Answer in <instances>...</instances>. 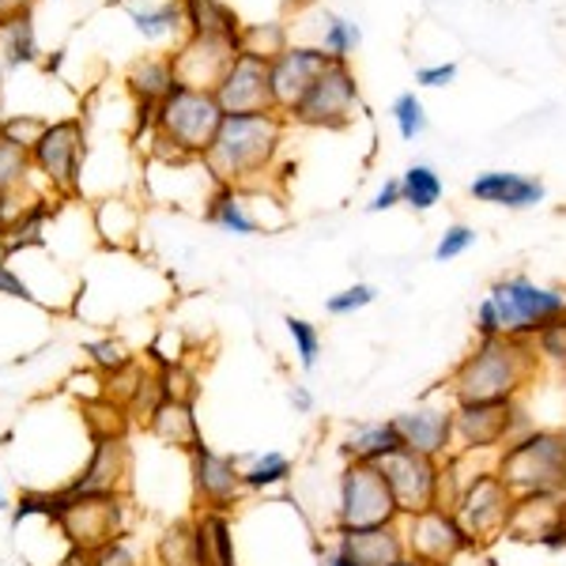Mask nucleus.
<instances>
[{
  "mask_svg": "<svg viewBox=\"0 0 566 566\" xmlns=\"http://www.w3.org/2000/svg\"><path fill=\"white\" fill-rule=\"evenodd\" d=\"M389 117H392V125H397L400 140H419V136L427 133V106L416 91H400L389 106Z\"/></svg>",
  "mask_w": 566,
  "mask_h": 566,
  "instance_id": "nucleus-36",
  "label": "nucleus"
},
{
  "mask_svg": "<svg viewBox=\"0 0 566 566\" xmlns=\"http://www.w3.org/2000/svg\"><path fill=\"white\" fill-rule=\"evenodd\" d=\"M469 197L480 205L506 208V212H528L544 205L547 189L536 175H522V170H483L469 181Z\"/></svg>",
  "mask_w": 566,
  "mask_h": 566,
  "instance_id": "nucleus-20",
  "label": "nucleus"
},
{
  "mask_svg": "<svg viewBox=\"0 0 566 566\" xmlns=\"http://www.w3.org/2000/svg\"><path fill=\"white\" fill-rule=\"evenodd\" d=\"M333 547L352 566H397L408 555L400 525L381 528H333Z\"/></svg>",
  "mask_w": 566,
  "mask_h": 566,
  "instance_id": "nucleus-21",
  "label": "nucleus"
},
{
  "mask_svg": "<svg viewBox=\"0 0 566 566\" xmlns=\"http://www.w3.org/2000/svg\"><path fill=\"white\" fill-rule=\"evenodd\" d=\"M287 400H291V408H295L298 416H310L314 412V392H310V386H291V392H287Z\"/></svg>",
  "mask_w": 566,
  "mask_h": 566,
  "instance_id": "nucleus-48",
  "label": "nucleus"
},
{
  "mask_svg": "<svg viewBox=\"0 0 566 566\" xmlns=\"http://www.w3.org/2000/svg\"><path fill=\"white\" fill-rule=\"evenodd\" d=\"M39 57V42H34V27L31 15H15L0 27V65L4 69H20L31 65Z\"/></svg>",
  "mask_w": 566,
  "mask_h": 566,
  "instance_id": "nucleus-34",
  "label": "nucleus"
},
{
  "mask_svg": "<svg viewBox=\"0 0 566 566\" xmlns=\"http://www.w3.org/2000/svg\"><path fill=\"white\" fill-rule=\"evenodd\" d=\"M129 472H133V450H129V442H125V434L91 438V453H87L84 469L65 483V491L76 499L122 495L125 483H129Z\"/></svg>",
  "mask_w": 566,
  "mask_h": 566,
  "instance_id": "nucleus-17",
  "label": "nucleus"
},
{
  "mask_svg": "<svg viewBox=\"0 0 566 566\" xmlns=\"http://www.w3.org/2000/svg\"><path fill=\"white\" fill-rule=\"evenodd\" d=\"M0 510H8V499H4V491H0Z\"/></svg>",
  "mask_w": 566,
  "mask_h": 566,
  "instance_id": "nucleus-52",
  "label": "nucleus"
},
{
  "mask_svg": "<svg viewBox=\"0 0 566 566\" xmlns=\"http://www.w3.org/2000/svg\"><path fill=\"white\" fill-rule=\"evenodd\" d=\"M53 216H57V200H50V197H34L15 208V216L0 227V250H4V261L12 258V253L45 245V223H50Z\"/></svg>",
  "mask_w": 566,
  "mask_h": 566,
  "instance_id": "nucleus-27",
  "label": "nucleus"
},
{
  "mask_svg": "<svg viewBox=\"0 0 566 566\" xmlns=\"http://www.w3.org/2000/svg\"><path fill=\"white\" fill-rule=\"evenodd\" d=\"M291 476H295V461H291L287 453H280V450L253 453V458H245V464H242V480H245V491H250V495L276 491Z\"/></svg>",
  "mask_w": 566,
  "mask_h": 566,
  "instance_id": "nucleus-32",
  "label": "nucleus"
},
{
  "mask_svg": "<svg viewBox=\"0 0 566 566\" xmlns=\"http://www.w3.org/2000/svg\"><path fill=\"white\" fill-rule=\"evenodd\" d=\"M223 117L227 114L212 91L189 87L178 80V87L163 98L159 114H155V155L159 159H205Z\"/></svg>",
  "mask_w": 566,
  "mask_h": 566,
  "instance_id": "nucleus-4",
  "label": "nucleus"
},
{
  "mask_svg": "<svg viewBox=\"0 0 566 566\" xmlns=\"http://www.w3.org/2000/svg\"><path fill=\"white\" fill-rule=\"evenodd\" d=\"M72 555H76L80 566H144L140 552H136V544L129 536H117V541L103 544L98 552H87V555L72 552Z\"/></svg>",
  "mask_w": 566,
  "mask_h": 566,
  "instance_id": "nucleus-40",
  "label": "nucleus"
},
{
  "mask_svg": "<svg viewBox=\"0 0 566 566\" xmlns=\"http://www.w3.org/2000/svg\"><path fill=\"white\" fill-rule=\"evenodd\" d=\"M84 122L80 117H57V122H45L39 140L31 144V167L39 170L53 193L72 197L80 193V178H84Z\"/></svg>",
  "mask_w": 566,
  "mask_h": 566,
  "instance_id": "nucleus-10",
  "label": "nucleus"
},
{
  "mask_svg": "<svg viewBox=\"0 0 566 566\" xmlns=\"http://www.w3.org/2000/svg\"><path fill=\"white\" fill-rule=\"evenodd\" d=\"M34 0H0V27L8 20H15V15H31Z\"/></svg>",
  "mask_w": 566,
  "mask_h": 566,
  "instance_id": "nucleus-49",
  "label": "nucleus"
},
{
  "mask_svg": "<svg viewBox=\"0 0 566 566\" xmlns=\"http://www.w3.org/2000/svg\"><path fill=\"white\" fill-rule=\"evenodd\" d=\"M533 419L522 400H499V405H458V453H499L517 434L533 431Z\"/></svg>",
  "mask_w": 566,
  "mask_h": 566,
  "instance_id": "nucleus-13",
  "label": "nucleus"
},
{
  "mask_svg": "<svg viewBox=\"0 0 566 566\" xmlns=\"http://www.w3.org/2000/svg\"><path fill=\"white\" fill-rule=\"evenodd\" d=\"M287 42H291L287 23H269V27L245 23V31H242V50H253V53H261V57H276Z\"/></svg>",
  "mask_w": 566,
  "mask_h": 566,
  "instance_id": "nucleus-41",
  "label": "nucleus"
},
{
  "mask_svg": "<svg viewBox=\"0 0 566 566\" xmlns=\"http://www.w3.org/2000/svg\"><path fill=\"white\" fill-rule=\"evenodd\" d=\"M559 386H563V397H566V367L559 370Z\"/></svg>",
  "mask_w": 566,
  "mask_h": 566,
  "instance_id": "nucleus-51",
  "label": "nucleus"
},
{
  "mask_svg": "<svg viewBox=\"0 0 566 566\" xmlns=\"http://www.w3.org/2000/svg\"><path fill=\"white\" fill-rule=\"evenodd\" d=\"M129 91L136 103H151L159 106L170 91L178 87V72H175V57L170 53H155V57H140L136 65L129 69Z\"/></svg>",
  "mask_w": 566,
  "mask_h": 566,
  "instance_id": "nucleus-30",
  "label": "nucleus"
},
{
  "mask_svg": "<svg viewBox=\"0 0 566 566\" xmlns=\"http://www.w3.org/2000/svg\"><path fill=\"white\" fill-rule=\"evenodd\" d=\"M514 502L517 495L499 480L495 469H480L461 480V491H458V499H453V514L461 517V525L469 528V536L483 552V547H491L499 536H506Z\"/></svg>",
  "mask_w": 566,
  "mask_h": 566,
  "instance_id": "nucleus-9",
  "label": "nucleus"
},
{
  "mask_svg": "<svg viewBox=\"0 0 566 566\" xmlns=\"http://www.w3.org/2000/svg\"><path fill=\"white\" fill-rule=\"evenodd\" d=\"M310 12H314V31L303 34V45H317L322 53H328L333 61H348L355 57V50H359L363 42V31L359 23L348 20V15L333 12V8H325L322 0H310Z\"/></svg>",
  "mask_w": 566,
  "mask_h": 566,
  "instance_id": "nucleus-25",
  "label": "nucleus"
},
{
  "mask_svg": "<svg viewBox=\"0 0 566 566\" xmlns=\"http://www.w3.org/2000/svg\"><path fill=\"white\" fill-rule=\"evenodd\" d=\"M374 303H378V287L367 283V280H359V283H352V287L328 295L325 298V314L328 317H352V314H359V310H367Z\"/></svg>",
  "mask_w": 566,
  "mask_h": 566,
  "instance_id": "nucleus-39",
  "label": "nucleus"
},
{
  "mask_svg": "<svg viewBox=\"0 0 566 566\" xmlns=\"http://www.w3.org/2000/svg\"><path fill=\"white\" fill-rule=\"evenodd\" d=\"M189 458V483H193L197 510H216V514H231L239 502L250 495L242 480V461L231 453H219L208 442H197Z\"/></svg>",
  "mask_w": 566,
  "mask_h": 566,
  "instance_id": "nucleus-14",
  "label": "nucleus"
},
{
  "mask_svg": "<svg viewBox=\"0 0 566 566\" xmlns=\"http://www.w3.org/2000/svg\"><path fill=\"white\" fill-rule=\"evenodd\" d=\"M476 245V227L469 223H450L434 242V261H458Z\"/></svg>",
  "mask_w": 566,
  "mask_h": 566,
  "instance_id": "nucleus-42",
  "label": "nucleus"
},
{
  "mask_svg": "<svg viewBox=\"0 0 566 566\" xmlns=\"http://www.w3.org/2000/svg\"><path fill=\"white\" fill-rule=\"evenodd\" d=\"M287 117L276 109H261V114H227L219 125L212 148L200 163L208 170V181H223V186L258 189L264 175L276 170V159L287 140Z\"/></svg>",
  "mask_w": 566,
  "mask_h": 566,
  "instance_id": "nucleus-2",
  "label": "nucleus"
},
{
  "mask_svg": "<svg viewBox=\"0 0 566 566\" xmlns=\"http://www.w3.org/2000/svg\"><path fill=\"white\" fill-rule=\"evenodd\" d=\"M144 427H148V434L155 442H163L167 450H178V453H189L197 442H205L197 412H193V400H175V397L159 400L148 412V419H144Z\"/></svg>",
  "mask_w": 566,
  "mask_h": 566,
  "instance_id": "nucleus-23",
  "label": "nucleus"
},
{
  "mask_svg": "<svg viewBox=\"0 0 566 566\" xmlns=\"http://www.w3.org/2000/svg\"><path fill=\"white\" fill-rule=\"evenodd\" d=\"M397 499L378 464H344L336 480V506H333V528H381L400 525Z\"/></svg>",
  "mask_w": 566,
  "mask_h": 566,
  "instance_id": "nucleus-7",
  "label": "nucleus"
},
{
  "mask_svg": "<svg viewBox=\"0 0 566 566\" xmlns=\"http://www.w3.org/2000/svg\"><path fill=\"white\" fill-rule=\"evenodd\" d=\"M212 95L223 106V114H261V109H272L269 57H261L253 50H239V57L231 61L223 80L212 87Z\"/></svg>",
  "mask_w": 566,
  "mask_h": 566,
  "instance_id": "nucleus-18",
  "label": "nucleus"
},
{
  "mask_svg": "<svg viewBox=\"0 0 566 566\" xmlns=\"http://www.w3.org/2000/svg\"><path fill=\"white\" fill-rule=\"evenodd\" d=\"M144 42H181L186 39V8L181 0H122Z\"/></svg>",
  "mask_w": 566,
  "mask_h": 566,
  "instance_id": "nucleus-26",
  "label": "nucleus"
},
{
  "mask_svg": "<svg viewBox=\"0 0 566 566\" xmlns=\"http://www.w3.org/2000/svg\"><path fill=\"white\" fill-rule=\"evenodd\" d=\"M392 423H397L405 450L434 461H450L458 453V405L450 397L423 400V405L408 408V412H397Z\"/></svg>",
  "mask_w": 566,
  "mask_h": 566,
  "instance_id": "nucleus-15",
  "label": "nucleus"
},
{
  "mask_svg": "<svg viewBox=\"0 0 566 566\" xmlns=\"http://www.w3.org/2000/svg\"><path fill=\"white\" fill-rule=\"evenodd\" d=\"M363 95H359V76L348 61H333L322 76L310 84V91L291 106L287 122L303 125V129H325V133H340L359 117Z\"/></svg>",
  "mask_w": 566,
  "mask_h": 566,
  "instance_id": "nucleus-8",
  "label": "nucleus"
},
{
  "mask_svg": "<svg viewBox=\"0 0 566 566\" xmlns=\"http://www.w3.org/2000/svg\"><path fill=\"white\" fill-rule=\"evenodd\" d=\"M283 325H287V336H291V344H295L298 367L306 374L317 370V359H322V328L314 322H306V317H295V314L283 317Z\"/></svg>",
  "mask_w": 566,
  "mask_h": 566,
  "instance_id": "nucleus-38",
  "label": "nucleus"
},
{
  "mask_svg": "<svg viewBox=\"0 0 566 566\" xmlns=\"http://www.w3.org/2000/svg\"><path fill=\"white\" fill-rule=\"evenodd\" d=\"M205 219L212 227L227 234H239V239H250L264 227V219H258L250 212V189L239 186H223V181H208V193H205Z\"/></svg>",
  "mask_w": 566,
  "mask_h": 566,
  "instance_id": "nucleus-22",
  "label": "nucleus"
},
{
  "mask_svg": "<svg viewBox=\"0 0 566 566\" xmlns=\"http://www.w3.org/2000/svg\"><path fill=\"white\" fill-rule=\"evenodd\" d=\"M566 317V287H552L525 272L502 276L488 287L476 306V340H536L547 325Z\"/></svg>",
  "mask_w": 566,
  "mask_h": 566,
  "instance_id": "nucleus-3",
  "label": "nucleus"
},
{
  "mask_svg": "<svg viewBox=\"0 0 566 566\" xmlns=\"http://www.w3.org/2000/svg\"><path fill=\"white\" fill-rule=\"evenodd\" d=\"M0 295H4V298H23V303H42V298L31 291V283H27L8 261H0Z\"/></svg>",
  "mask_w": 566,
  "mask_h": 566,
  "instance_id": "nucleus-46",
  "label": "nucleus"
},
{
  "mask_svg": "<svg viewBox=\"0 0 566 566\" xmlns=\"http://www.w3.org/2000/svg\"><path fill=\"white\" fill-rule=\"evenodd\" d=\"M31 170H34L31 167V148H23V144L0 136V193L23 200V189H27Z\"/></svg>",
  "mask_w": 566,
  "mask_h": 566,
  "instance_id": "nucleus-35",
  "label": "nucleus"
},
{
  "mask_svg": "<svg viewBox=\"0 0 566 566\" xmlns=\"http://www.w3.org/2000/svg\"><path fill=\"white\" fill-rule=\"evenodd\" d=\"M541 378V355L533 340H476L453 363L442 389L453 405H499V400H522L528 386Z\"/></svg>",
  "mask_w": 566,
  "mask_h": 566,
  "instance_id": "nucleus-1",
  "label": "nucleus"
},
{
  "mask_svg": "<svg viewBox=\"0 0 566 566\" xmlns=\"http://www.w3.org/2000/svg\"><path fill=\"white\" fill-rule=\"evenodd\" d=\"M405 205V193H400V178H386L378 189H374V197L367 200V212L370 216H381V212H392V208Z\"/></svg>",
  "mask_w": 566,
  "mask_h": 566,
  "instance_id": "nucleus-47",
  "label": "nucleus"
},
{
  "mask_svg": "<svg viewBox=\"0 0 566 566\" xmlns=\"http://www.w3.org/2000/svg\"><path fill=\"white\" fill-rule=\"evenodd\" d=\"M155 566H197L193 517H178L155 536Z\"/></svg>",
  "mask_w": 566,
  "mask_h": 566,
  "instance_id": "nucleus-33",
  "label": "nucleus"
},
{
  "mask_svg": "<svg viewBox=\"0 0 566 566\" xmlns=\"http://www.w3.org/2000/svg\"><path fill=\"white\" fill-rule=\"evenodd\" d=\"M193 533H197V566H242L239 563V547H234L231 514L197 510V514H193Z\"/></svg>",
  "mask_w": 566,
  "mask_h": 566,
  "instance_id": "nucleus-28",
  "label": "nucleus"
},
{
  "mask_svg": "<svg viewBox=\"0 0 566 566\" xmlns=\"http://www.w3.org/2000/svg\"><path fill=\"white\" fill-rule=\"evenodd\" d=\"M333 65V57L322 53L317 45H303V42H287L276 57H269V95H272V109L287 117L291 106L306 95L310 84H314L322 72Z\"/></svg>",
  "mask_w": 566,
  "mask_h": 566,
  "instance_id": "nucleus-16",
  "label": "nucleus"
},
{
  "mask_svg": "<svg viewBox=\"0 0 566 566\" xmlns=\"http://www.w3.org/2000/svg\"><path fill=\"white\" fill-rule=\"evenodd\" d=\"M499 480L514 495H566V427H533L495 453Z\"/></svg>",
  "mask_w": 566,
  "mask_h": 566,
  "instance_id": "nucleus-5",
  "label": "nucleus"
},
{
  "mask_svg": "<svg viewBox=\"0 0 566 566\" xmlns=\"http://www.w3.org/2000/svg\"><path fill=\"white\" fill-rule=\"evenodd\" d=\"M453 80H458V61H438V65H419L416 69V87H423V91L450 87Z\"/></svg>",
  "mask_w": 566,
  "mask_h": 566,
  "instance_id": "nucleus-44",
  "label": "nucleus"
},
{
  "mask_svg": "<svg viewBox=\"0 0 566 566\" xmlns=\"http://www.w3.org/2000/svg\"><path fill=\"white\" fill-rule=\"evenodd\" d=\"M239 50L242 45L231 39H200V34H186L170 57H175V72H178L181 84L212 91L219 80H223V72L231 69V61L239 57Z\"/></svg>",
  "mask_w": 566,
  "mask_h": 566,
  "instance_id": "nucleus-19",
  "label": "nucleus"
},
{
  "mask_svg": "<svg viewBox=\"0 0 566 566\" xmlns=\"http://www.w3.org/2000/svg\"><path fill=\"white\" fill-rule=\"evenodd\" d=\"M536 355L541 363H552V367H566V317H559L555 325H547L541 336H536Z\"/></svg>",
  "mask_w": 566,
  "mask_h": 566,
  "instance_id": "nucleus-43",
  "label": "nucleus"
},
{
  "mask_svg": "<svg viewBox=\"0 0 566 566\" xmlns=\"http://www.w3.org/2000/svg\"><path fill=\"white\" fill-rule=\"evenodd\" d=\"M397 450H405V442H400L392 416L370 419V423H352L348 434L340 438L344 464H386Z\"/></svg>",
  "mask_w": 566,
  "mask_h": 566,
  "instance_id": "nucleus-24",
  "label": "nucleus"
},
{
  "mask_svg": "<svg viewBox=\"0 0 566 566\" xmlns=\"http://www.w3.org/2000/svg\"><path fill=\"white\" fill-rule=\"evenodd\" d=\"M405 533L408 555L427 566H453L464 555H476L480 547L469 536V528L461 525V517L453 514V506H431L423 514H412L400 522Z\"/></svg>",
  "mask_w": 566,
  "mask_h": 566,
  "instance_id": "nucleus-12",
  "label": "nucleus"
},
{
  "mask_svg": "<svg viewBox=\"0 0 566 566\" xmlns=\"http://www.w3.org/2000/svg\"><path fill=\"white\" fill-rule=\"evenodd\" d=\"M397 566H427V563H419V559H412V555H405V559H400Z\"/></svg>",
  "mask_w": 566,
  "mask_h": 566,
  "instance_id": "nucleus-50",
  "label": "nucleus"
},
{
  "mask_svg": "<svg viewBox=\"0 0 566 566\" xmlns=\"http://www.w3.org/2000/svg\"><path fill=\"white\" fill-rule=\"evenodd\" d=\"M378 469L386 472L392 499H397L405 517L423 514V510H431V506H453V499H458V491H461V480H464L458 476V469H461L458 453H453L450 461H434L412 450H397L386 464H378Z\"/></svg>",
  "mask_w": 566,
  "mask_h": 566,
  "instance_id": "nucleus-6",
  "label": "nucleus"
},
{
  "mask_svg": "<svg viewBox=\"0 0 566 566\" xmlns=\"http://www.w3.org/2000/svg\"><path fill=\"white\" fill-rule=\"evenodd\" d=\"M84 355H87V363L95 367L103 378H114V374H122L125 367H133V355L129 348H125L122 340H114V336H98V340H87L84 344Z\"/></svg>",
  "mask_w": 566,
  "mask_h": 566,
  "instance_id": "nucleus-37",
  "label": "nucleus"
},
{
  "mask_svg": "<svg viewBox=\"0 0 566 566\" xmlns=\"http://www.w3.org/2000/svg\"><path fill=\"white\" fill-rule=\"evenodd\" d=\"M45 129L42 117H4V125H0V136H8V140L23 144V148H31L34 140H39V133Z\"/></svg>",
  "mask_w": 566,
  "mask_h": 566,
  "instance_id": "nucleus-45",
  "label": "nucleus"
},
{
  "mask_svg": "<svg viewBox=\"0 0 566 566\" xmlns=\"http://www.w3.org/2000/svg\"><path fill=\"white\" fill-rule=\"evenodd\" d=\"M400 193H405V208H412V212L423 216L442 205L446 181L431 163H412V167L400 175Z\"/></svg>",
  "mask_w": 566,
  "mask_h": 566,
  "instance_id": "nucleus-31",
  "label": "nucleus"
},
{
  "mask_svg": "<svg viewBox=\"0 0 566 566\" xmlns=\"http://www.w3.org/2000/svg\"><path fill=\"white\" fill-rule=\"evenodd\" d=\"M186 8V34H200V39H231L242 45L245 23L239 20L227 0H181Z\"/></svg>",
  "mask_w": 566,
  "mask_h": 566,
  "instance_id": "nucleus-29",
  "label": "nucleus"
},
{
  "mask_svg": "<svg viewBox=\"0 0 566 566\" xmlns=\"http://www.w3.org/2000/svg\"><path fill=\"white\" fill-rule=\"evenodd\" d=\"M69 495V491H65ZM57 533L65 536L72 552L87 555L98 552L103 544L129 536V499L122 495H69V510L61 514Z\"/></svg>",
  "mask_w": 566,
  "mask_h": 566,
  "instance_id": "nucleus-11",
  "label": "nucleus"
}]
</instances>
